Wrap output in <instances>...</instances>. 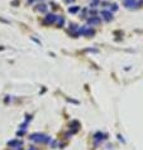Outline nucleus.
I'll return each instance as SVG.
<instances>
[{
  "instance_id": "1",
  "label": "nucleus",
  "mask_w": 143,
  "mask_h": 150,
  "mask_svg": "<svg viewBox=\"0 0 143 150\" xmlns=\"http://www.w3.org/2000/svg\"><path fill=\"white\" fill-rule=\"evenodd\" d=\"M29 140L35 141V143H48L51 139H50V136H47L44 134H33L29 136Z\"/></svg>"
},
{
  "instance_id": "2",
  "label": "nucleus",
  "mask_w": 143,
  "mask_h": 150,
  "mask_svg": "<svg viewBox=\"0 0 143 150\" xmlns=\"http://www.w3.org/2000/svg\"><path fill=\"white\" fill-rule=\"evenodd\" d=\"M101 16L104 18L106 21H110L111 19H113V14L108 10H101Z\"/></svg>"
},
{
  "instance_id": "3",
  "label": "nucleus",
  "mask_w": 143,
  "mask_h": 150,
  "mask_svg": "<svg viewBox=\"0 0 143 150\" xmlns=\"http://www.w3.org/2000/svg\"><path fill=\"white\" fill-rule=\"evenodd\" d=\"M80 34H82V35H92L94 34V30L86 28V26H82V28L80 29Z\"/></svg>"
},
{
  "instance_id": "4",
  "label": "nucleus",
  "mask_w": 143,
  "mask_h": 150,
  "mask_svg": "<svg viewBox=\"0 0 143 150\" xmlns=\"http://www.w3.org/2000/svg\"><path fill=\"white\" fill-rule=\"evenodd\" d=\"M57 20V16L55 14H48L47 18H46V23L47 24H51V23H55V21Z\"/></svg>"
},
{
  "instance_id": "5",
  "label": "nucleus",
  "mask_w": 143,
  "mask_h": 150,
  "mask_svg": "<svg viewBox=\"0 0 143 150\" xmlns=\"http://www.w3.org/2000/svg\"><path fill=\"white\" fill-rule=\"evenodd\" d=\"M137 1L136 0H124V6H127V8H134L137 6Z\"/></svg>"
},
{
  "instance_id": "6",
  "label": "nucleus",
  "mask_w": 143,
  "mask_h": 150,
  "mask_svg": "<svg viewBox=\"0 0 143 150\" xmlns=\"http://www.w3.org/2000/svg\"><path fill=\"white\" fill-rule=\"evenodd\" d=\"M23 144L22 141H19V140H11V141H9V146H11V148H18V146H20V145Z\"/></svg>"
},
{
  "instance_id": "7",
  "label": "nucleus",
  "mask_w": 143,
  "mask_h": 150,
  "mask_svg": "<svg viewBox=\"0 0 143 150\" xmlns=\"http://www.w3.org/2000/svg\"><path fill=\"white\" fill-rule=\"evenodd\" d=\"M38 10L39 11H43V13H47V5H46V4H43V3H41V4H39V5H38Z\"/></svg>"
},
{
  "instance_id": "8",
  "label": "nucleus",
  "mask_w": 143,
  "mask_h": 150,
  "mask_svg": "<svg viewBox=\"0 0 143 150\" xmlns=\"http://www.w3.org/2000/svg\"><path fill=\"white\" fill-rule=\"evenodd\" d=\"M89 23H90V24H99L100 19H99V18H91V19L89 20Z\"/></svg>"
},
{
  "instance_id": "9",
  "label": "nucleus",
  "mask_w": 143,
  "mask_h": 150,
  "mask_svg": "<svg viewBox=\"0 0 143 150\" xmlns=\"http://www.w3.org/2000/svg\"><path fill=\"white\" fill-rule=\"evenodd\" d=\"M80 10V8L79 6H74V8H70V11L71 13H76V11H79Z\"/></svg>"
},
{
  "instance_id": "10",
  "label": "nucleus",
  "mask_w": 143,
  "mask_h": 150,
  "mask_svg": "<svg viewBox=\"0 0 143 150\" xmlns=\"http://www.w3.org/2000/svg\"><path fill=\"white\" fill-rule=\"evenodd\" d=\"M110 9H111V11H115L118 9V5H117V4H113V5L110 6Z\"/></svg>"
},
{
  "instance_id": "11",
  "label": "nucleus",
  "mask_w": 143,
  "mask_h": 150,
  "mask_svg": "<svg viewBox=\"0 0 143 150\" xmlns=\"http://www.w3.org/2000/svg\"><path fill=\"white\" fill-rule=\"evenodd\" d=\"M58 21H60V23H58V25H60V26H62V25H63V19H62V18H60V19H58Z\"/></svg>"
},
{
  "instance_id": "12",
  "label": "nucleus",
  "mask_w": 143,
  "mask_h": 150,
  "mask_svg": "<svg viewBox=\"0 0 143 150\" xmlns=\"http://www.w3.org/2000/svg\"><path fill=\"white\" fill-rule=\"evenodd\" d=\"M66 1H67V3H70V1H75V0H66Z\"/></svg>"
},
{
  "instance_id": "13",
  "label": "nucleus",
  "mask_w": 143,
  "mask_h": 150,
  "mask_svg": "<svg viewBox=\"0 0 143 150\" xmlns=\"http://www.w3.org/2000/svg\"><path fill=\"white\" fill-rule=\"evenodd\" d=\"M29 150H35V149H34V148H30V149H29Z\"/></svg>"
}]
</instances>
